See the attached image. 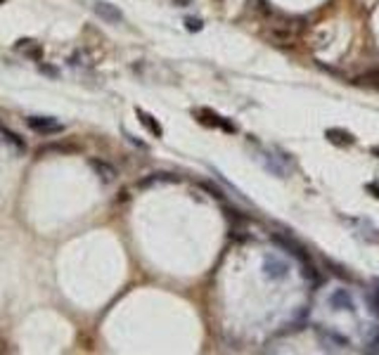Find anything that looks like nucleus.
I'll use <instances>...</instances> for the list:
<instances>
[{
	"label": "nucleus",
	"mask_w": 379,
	"mask_h": 355,
	"mask_svg": "<svg viewBox=\"0 0 379 355\" xmlns=\"http://www.w3.org/2000/svg\"><path fill=\"white\" fill-rule=\"evenodd\" d=\"M263 270H265V277H270V279H285L287 272H289V263H287L285 258H280V256L270 254V256H265Z\"/></svg>",
	"instance_id": "nucleus-1"
},
{
	"label": "nucleus",
	"mask_w": 379,
	"mask_h": 355,
	"mask_svg": "<svg viewBox=\"0 0 379 355\" xmlns=\"http://www.w3.org/2000/svg\"><path fill=\"white\" fill-rule=\"evenodd\" d=\"M93 10H95V15L100 17L102 22H107V24H119V22H124V12L116 8V5L107 3V0H95V3H93Z\"/></svg>",
	"instance_id": "nucleus-2"
},
{
	"label": "nucleus",
	"mask_w": 379,
	"mask_h": 355,
	"mask_svg": "<svg viewBox=\"0 0 379 355\" xmlns=\"http://www.w3.org/2000/svg\"><path fill=\"white\" fill-rule=\"evenodd\" d=\"M29 126H31L33 131L45 133V135L62 131V124H60L57 119H52V116H31V119H29Z\"/></svg>",
	"instance_id": "nucleus-3"
},
{
	"label": "nucleus",
	"mask_w": 379,
	"mask_h": 355,
	"mask_svg": "<svg viewBox=\"0 0 379 355\" xmlns=\"http://www.w3.org/2000/svg\"><path fill=\"white\" fill-rule=\"evenodd\" d=\"M330 306H332L334 310H356V303H353V299H351V293L346 291V289H337V291L330 296Z\"/></svg>",
	"instance_id": "nucleus-4"
},
{
	"label": "nucleus",
	"mask_w": 379,
	"mask_h": 355,
	"mask_svg": "<svg viewBox=\"0 0 379 355\" xmlns=\"http://www.w3.org/2000/svg\"><path fill=\"white\" fill-rule=\"evenodd\" d=\"M90 166H93L95 173H97V175H100L104 183H114L116 175H119L114 166H112V163H107V161H102V159H93V161H90Z\"/></svg>",
	"instance_id": "nucleus-5"
},
{
	"label": "nucleus",
	"mask_w": 379,
	"mask_h": 355,
	"mask_svg": "<svg viewBox=\"0 0 379 355\" xmlns=\"http://www.w3.org/2000/svg\"><path fill=\"white\" fill-rule=\"evenodd\" d=\"M138 119H140V124L145 126V128H147V131L152 133L154 138H161V135H164L161 126H159V121H156V119H154V116H152V114H147V111H142V109H138Z\"/></svg>",
	"instance_id": "nucleus-6"
},
{
	"label": "nucleus",
	"mask_w": 379,
	"mask_h": 355,
	"mask_svg": "<svg viewBox=\"0 0 379 355\" xmlns=\"http://www.w3.org/2000/svg\"><path fill=\"white\" fill-rule=\"evenodd\" d=\"M325 138L330 140V142H334V145H353L356 142V138L351 135V133L346 131H339V128H330V131H325Z\"/></svg>",
	"instance_id": "nucleus-7"
},
{
	"label": "nucleus",
	"mask_w": 379,
	"mask_h": 355,
	"mask_svg": "<svg viewBox=\"0 0 379 355\" xmlns=\"http://www.w3.org/2000/svg\"><path fill=\"white\" fill-rule=\"evenodd\" d=\"M320 336H322L325 343H330V346H334V348H346L348 346V339H344V336H339V334H334V332H320Z\"/></svg>",
	"instance_id": "nucleus-8"
},
{
	"label": "nucleus",
	"mask_w": 379,
	"mask_h": 355,
	"mask_svg": "<svg viewBox=\"0 0 379 355\" xmlns=\"http://www.w3.org/2000/svg\"><path fill=\"white\" fill-rule=\"evenodd\" d=\"M358 81H360V83L372 85V88H377V90H379V71H367V74H363Z\"/></svg>",
	"instance_id": "nucleus-9"
},
{
	"label": "nucleus",
	"mask_w": 379,
	"mask_h": 355,
	"mask_svg": "<svg viewBox=\"0 0 379 355\" xmlns=\"http://www.w3.org/2000/svg\"><path fill=\"white\" fill-rule=\"evenodd\" d=\"M370 306H372V310H374V313L379 315V286L370 293Z\"/></svg>",
	"instance_id": "nucleus-10"
},
{
	"label": "nucleus",
	"mask_w": 379,
	"mask_h": 355,
	"mask_svg": "<svg viewBox=\"0 0 379 355\" xmlns=\"http://www.w3.org/2000/svg\"><path fill=\"white\" fill-rule=\"evenodd\" d=\"M185 26H187V31H199V29H201V19H187Z\"/></svg>",
	"instance_id": "nucleus-11"
},
{
	"label": "nucleus",
	"mask_w": 379,
	"mask_h": 355,
	"mask_svg": "<svg viewBox=\"0 0 379 355\" xmlns=\"http://www.w3.org/2000/svg\"><path fill=\"white\" fill-rule=\"evenodd\" d=\"M367 190H370V192H372V194H374V197H377V199H379V187H377V185H367Z\"/></svg>",
	"instance_id": "nucleus-12"
},
{
	"label": "nucleus",
	"mask_w": 379,
	"mask_h": 355,
	"mask_svg": "<svg viewBox=\"0 0 379 355\" xmlns=\"http://www.w3.org/2000/svg\"><path fill=\"white\" fill-rule=\"evenodd\" d=\"M370 350H379V336H377V339H374V341H372V343H370Z\"/></svg>",
	"instance_id": "nucleus-13"
},
{
	"label": "nucleus",
	"mask_w": 379,
	"mask_h": 355,
	"mask_svg": "<svg viewBox=\"0 0 379 355\" xmlns=\"http://www.w3.org/2000/svg\"><path fill=\"white\" fill-rule=\"evenodd\" d=\"M173 3H176L178 8H185V5H187V3H190V0H173Z\"/></svg>",
	"instance_id": "nucleus-14"
},
{
	"label": "nucleus",
	"mask_w": 379,
	"mask_h": 355,
	"mask_svg": "<svg viewBox=\"0 0 379 355\" xmlns=\"http://www.w3.org/2000/svg\"><path fill=\"white\" fill-rule=\"evenodd\" d=\"M372 154H377V156H379V147H372Z\"/></svg>",
	"instance_id": "nucleus-15"
}]
</instances>
